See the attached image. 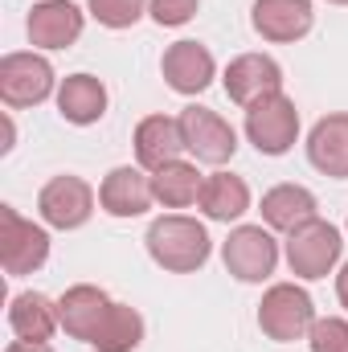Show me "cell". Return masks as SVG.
<instances>
[{
  "label": "cell",
  "mask_w": 348,
  "mask_h": 352,
  "mask_svg": "<svg viewBox=\"0 0 348 352\" xmlns=\"http://www.w3.org/2000/svg\"><path fill=\"white\" fill-rule=\"evenodd\" d=\"M148 254L152 263L173 270V274H193L209 263L213 254V242H209V230L197 221V217H184V213H164L148 226Z\"/></svg>",
  "instance_id": "cell-1"
},
{
  "label": "cell",
  "mask_w": 348,
  "mask_h": 352,
  "mask_svg": "<svg viewBox=\"0 0 348 352\" xmlns=\"http://www.w3.org/2000/svg\"><path fill=\"white\" fill-rule=\"evenodd\" d=\"M316 324V303L303 287L295 283H274L259 303V328L266 340L274 344H295V340H307Z\"/></svg>",
  "instance_id": "cell-2"
},
{
  "label": "cell",
  "mask_w": 348,
  "mask_h": 352,
  "mask_svg": "<svg viewBox=\"0 0 348 352\" xmlns=\"http://www.w3.org/2000/svg\"><path fill=\"white\" fill-rule=\"evenodd\" d=\"M340 254H345V238L324 217H312L307 226L287 234V266L295 278H307V283L328 278L332 266L340 263Z\"/></svg>",
  "instance_id": "cell-3"
},
{
  "label": "cell",
  "mask_w": 348,
  "mask_h": 352,
  "mask_svg": "<svg viewBox=\"0 0 348 352\" xmlns=\"http://www.w3.org/2000/svg\"><path fill=\"white\" fill-rule=\"evenodd\" d=\"M246 140L259 148L262 156H287L299 140V111L295 102L279 90L266 94L254 107H246Z\"/></svg>",
  "instance_id": "cell-4"
},
{
  "label": "cell",
  "mask_w": 348,
  "mask_h": 352,
  "mask_svg": "<svg viewBox=\"0 0 348 352\" xmlns=\"http://www.w3.org/2000/svg\"><path fill=\"white\" fill-rule=\"evenodd\" d=\"M50 258V234L33 221H25L12 205H0V263L8 278L33 274Z\"/></svg>",
  "instance_id": "cell-5"
},
{
  "label": "cell",
  "mask_w": 348,
  "mask_h": 352,
  "mask_svg": "<svg viewBox=\"0 0 348 352\" xmlns=\"http://www.w3.org/2000/svg\"><path fill=\"white\" fill-rule=\"evenodd\" d=\"M221 263L238 283H262L279 266V242L266 226H238L221 246Z\"/></svg>",
  "instance_id": "cell-6"
},
{
  "label": "cell",
  "mask_w": 348,
  "mask_h": 352,
  "mask_svg": "<svg viewBox=\"0 0 348 352\" xmlns=\"http://www.w3.org/2000/svg\"><path fill=\"white\" fill-rule=\"evenodd\" d=\"M176 119H180V131H184V148H188L201 164L221 168V164L234 160V152H238V131H234L217 111L193 102V107H184Z\"/></svg>",
  "instance_id": "cell-7"
},
{
  "label": "cell",
  "mask_w": 348,
  "mask_h": 352,
  "mask_svg": "<svg viewBox=\"0 0 348 352\" xmlns=\"http://www.w3.org/2000/svg\"><path fill=\"white\" fill-rule=\"evenodd\" d=\"M54 94V66L41 54H4L0 58V98L4 107H37Z\"/></svg>",
  "instance_id": "cell-8"
},
{
  "label": "cell",
  "mask_w": 348,
  "mask_h": 352,
  "mask_svg": "<svg viewBox=\"0 0 348 352\" xmlns=\"http://www.w3.org/2000/svg\"><path fill=\"white\" fill-rule=\"evenodd\" d=\"M37 213L50 230H83L94 213V188L83 176H54L37 197Z\"/></svg>",
  "instance_id": "cell-9"
},
{
  "label": "cell",
  "mask_w": 348,
  "mask_h": 352,
  "mask_svg": "<svg viewBox=\"0 0 348 352\" xmlns=\"http://www.w3.org/2000/svg\"><path fill=\"white\" fill-rule=\"evenodd\" d=\"M115 311V299L102 291V287H90V283H78L70 287L62 299H58V320H62V332L70 340H83V344H94L98 332L107 328Z\"/></svg>",
  "instance_id": "cell-10"
},
{
  "label": "cell",
  "mask_w": 348,
  "mask_h": 352,
  "mask_svg": "<svg viewBox=\"0 0 348 352\" xmlns=\"http://www.w3.org/2000/svg\"><path fill=\"white\" fill-rule=\"evenodd\" d=\"M250 25L262 41L291 45V41H303L312 33L316 8H312V0H254Z\"/></svg>",
  "instance_id": "cell-11"
},
{
  "label": "cell",
  "mask_w": 348,
  "mask_h": 352,
  "mask_svg": "<svg viewBox=\"0 0 348 352\" xmlns=\"http://www.w3.org/2000/svg\"><path fill=\"white\" fill-rule=\"evenodd\" d=\"M83 8L70 4V0H41L33 4L29 21H25V33L37 50H70L78 37H83Z\"/></svg>",
  "instance_id": "cell-12"
},
{
  "label": "cell",
  "mask_w": 348,
  "mask_h": 352,
  "mask_svg": "<svg viewBox=\"0 0 348 352\" xmlns=\"http://www.w3.org/2000/svg\"><path fill=\"white\" fill-rule=\"evenodd\" d=\"M226 94L238 102V107H254L266 94H279L283 90V66L270 58V54H242L226 66Z\"/></svg>",
  "instance_id": "cell-13"
},
{
  "label": "cell",
  "mask_w": 348,
  "mask_h": 352,
  "mask_svg": "<svg viewBox=\"0 0 348 352\" xmlns=\"http://www.w3.org/2000/svg\"><path fill=\"white\" fill-rule=\"evenodd\" d=\"M160 74L176 94H201L217 78V62L201 41H176L160 58Z\"/></svg>",
  "instance_id": "cell-14"
},
{
  "label": "cell",
  "mask_w": 348,
  "mask_h": 352,
  "mask_svg": "<svg viewBox=\"0 0 348 352\" xmlns=\"http://www.w3.org/2000/svg\"><path fill=\"white\" fill-rule=\"evenodd\" d=\"M152 201H156L152 176H144V168H131V164L111 168L98 184V205L111 217H140L152 209Z\"/></svg>",
  "instance_id": "cell-15"
},
{
  "label": "cell",
  "mask_w": 348,
  "mask_h": 352,
  "mask_svg": "<svg viewBox=\"0 0 348 352\" xmlns=\"http://www.w3.org/2000/svg\"><path fill=\"white\" fill-rule=\"evenodd\" d=\"M131 144H135V160H140L144 173H160L164 164L180 160V152H188L180 119H173V115H148V119H140Z\"/></svg>",
  "instance_id": "cell-16"
},
{
  "label": "cell",
  "mask_w": 348,
  "mask_h": 352,
  "mask_svg": "<svg viewBox=\"0 0 348 352\" xmlns=\"http://www.w3.org/2000/svg\"><path fill=\"white\" fill-rule=\"evenodd\" d=\"M307 160L312 168L332 180H348V111L324 115L307 135Z\"/></svg>",
  "instance_id": "cell-17"
},
{
  "label": "cell",
  "mask_w": 348,
  "mask_h": 352,
  "mask_svg": "<svg viewBox=\"0 0 348 352\" xmlns=\"http://www.w3.org/2000/svg\"><path fill=\"white\" fill-rule=\"evenodd\" d=\"M316 209L320 205H316L312 188H303V184H274L270 192H262V221H266V230H279V234L307 226L312 217H320Z\"/></svg>",
  "instance_id": "cell-18"
},
{
  "label": "cell",
  "mask_w": 348,
  "mask_h": 352,
  "mask_svg": "<svg viewBox=\"0 0 348 352\" xmlns=\"http://www.w3.org/2000/svg\"><path fill=\"white\" fill-rule=\"evenodd\" d=\"M8 328L17 332V340L45 344V340L62 328L58 303H50V299L37 295V291H21V295H12V303H8Z\"/></svg>",
  "instance_id": "cell-19"
},
{
  "label": "cell",
  "mask_w": 348,
  "mask_h": 352,
  "mask_svg": "<svg viewBox=\"0 0 348 352\" xmlns=\"http://www.w3.org/2000/svg\"><path fill=\"white\" fill-rule=\"evenodd\" d=\"M58 111L66 123L74 127H90L107 115V87L94 74H70L58 87Z\"/></svg>",
  "instance_id": "cell-20"
},
{
  "label": "cell",
  "mask_w": 348,
  "mask_h": 352,
  "mask_svg": "<svg viewBox=\"0 0 348 352\" xmlns=\"http://www.w3.org/2000/svg\"><path fill=\"white\" fill-rule=\"evenodd\" d=\"M197 205H201V213L209 217V221H238L246 209H250V188H246V180L234 173H213L205 176V188H201V197H197Z\"/></svg>",
  "instance_id": "cell-21"
},
{
  "label": "cell",
  "mask_w": 348,
  "mask_h": 352,
  "mask_svg": "<svg viewBox=\"0 0 348 352\" xmlns=\"http://www.w3.org/2000/svg\"><path fill=\"white\" fill-rule=\"evenodd\" d=\"M201 188H205V176L197 173V164H188V160H173L160 173H152V192H156V201L164 209H188V205H197Z\"/></svg>",
  "instance_id": "cell-22"
},
{
  "label": "cell",
  "mask_w": 348,
  "mask_h": 352,
  "mask_svg": "<svg viewBox=\"0 0 348 352\" xmlns=\"http://www.w3.org/2000/svg\"><path fill=\"white\" fill-rule=\"evenodd\" d=\"M140 340H144V316H140L135 307H127V303H115L107 328L98 332V340H94L90 349H98V352H135Z\"/></svg>",
  "instance_id": "cell-23"
},
{
  "label": "cell",
  "mask_w": 348,
  "mask_h": 352,
  "mask_svg": "<svg viewBox=\"0 0 348 352\" xmlns=\"http://www.w3.org/2000/svg\"><path fill=\"white\" fill-rule=\"evenodd\" d=\"M148 12V0H90V16L107 29H131Z\"/></svg>",
  "instance_id": "cell-24"
},
{
  "label": "cell",
  "mask_w": 348,
  "mask_h": 352,
  "mask_svg": "<svg viewBox=\"0 0 348 352\" xmlns=\"http://www.w3.org/2000/svg\"><path fill=\"white\" fill-rule=\"evenodd\" d=\"M307 349L312 352H348V320H340V316L316 320L312 332H307Z\"/></svg>",
  "instance_id": "cell-25"
},
{
  "label": "cell",
  "mask_w": 348,
  "mask_h": 352,
  "mask_svg": "<svg viewBox=\"0 0 348 352\" xmlns=\"http://www.w3.org/2000/svg\"><path fill=\"white\" fill-rule=\"evenodd\" d=\"M201 0H148V16L160 25V29H176V25H188L197 16Z\"/></svg>",
  "instance_id": "cell-26"
},
{
  "label": "cell",
  "mask_w": 348,
  "mask_h": 352,
  "mask_svg": "<svg viewBox=\"0 0 348 352\" xmlns=\"http://www.w3.org/2000/svg\"><path fill=\"white\" fill-rule=\"evenodd\" d=\"M336 299H340V307L348 311V263L340 266V274H336Z\"/></svg>",
  "instance_id": "cell-27"
},
{
  "label": "cell",
  "mask_w": 348,
  "mask_h": 352,
  "mask_svg": "<svg viewBox=\"0 0 348 352\" xmlns=\"http://www.w3.org/2000/svg\"><path fill=\"white\" fill-rule=\"evenodd\" d=\"M4 352H54L50 344H29V340H12Z\"/></svg>",
  "instance_id": "cell-28"
},
{
  "label": "cell",
  "mask_w": 348,
  "mask_h": 352,
  "mask_svg": "<svg viewBox=\"0 0 348 352\" xmlns=\"http://www.w3.org/2000/svg\"><path fill=\"white\" fill-rule=\"evenodd\" d=\"M328 4H348V0H328Z\"/></svg>",
  "instance_id": "cell-29"
},
{
  "label": "cell",
  "mask_w": 348,
  "mask_h": 352,
  "mask_svg": "<svg viewBox=\"0 0 348 352\" xmlns=\"http://www.w3.org/2000/svg\"><path fill=\"white\" fill-rule=\"evenodd\" d=\"M345 230H348V226H345Z\"/></svg>",
  "instance_id": "cell-30"
}]
</instances>
